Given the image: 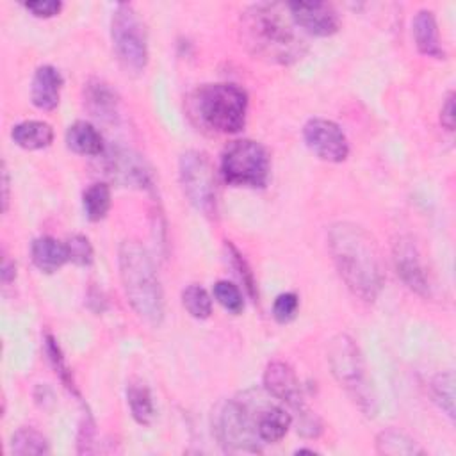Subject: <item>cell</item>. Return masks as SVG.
<instances>
[{
	"label": "cell",
	"instance_id": "obj_1",
	"mask_svg": "<svg viewBox=\"0 0 456 456\" xmlns=\"http://www.w3.org/2000/svg\"><path fill=\"white\" fill-rule=\"evenodd\" d=\"M240 41L246 50L269 64L289 66L303 59L308 46L296 32L287 4L260 2L248 5L239 18Z\"/></svg>",
	"mask_w": 456,
	"mask_h": 456
},
{
	"label": "cell",
	"instance_id": "obj_2",
	"mask_svg": "<svg viewBox=\"0 0 456 456\" xmlns=\"http://www.w3.org/2000/svg\"><path fill=\"white\" fill-rule=\"evenodd\" d=\"M328 249L346 287L363 301H374L385 283V273L376 240L351 221L328 228Z\"/></svg>",
	"mask_w": 456,
	"mask_h": 456
},
{
	"label": "cell",
	"instance_id": "obj_3",
	"mask_svg": "<svg viewBox=\"0 0 456 456\" xmlns=\"http://www.w3.org/2000/svg\"><path fill=\"white\" fill-rule=\"evenodd\" d=\"M119 278L126 301L134 312L151 326L164 321V290L155 264L146 248L134 239H125L118 251Z\"/></svg>",
	"mask_w": 456,
	"mask_h": 456
},
{
	"label": "cell",
	"instance_id": "obj_4",
	"mask_svg": "<svg viewBox=\"0 0 456 456\" xmlns=\"http://www.w3.org/2000/svg\"><path fill=\"white\" fill-rule=\"evenodd\" d=\"M191 114L212 132L237 134L246 125L248 94L235 84H205L191 94Z\"/></svg>",
	"mask_w": 456,
	"mask_h": 456
},
{
	"label": "cell",
	"instance_id": "obj_5",
	"mask_svg": "<svg viewBox=\"0 0 456 456\" xmlns=\"http://www.w3.org/2000/svg\"><path fill=\"white\" fill-rule=\"evenodd\" d=\"M328 363L337 383L353 397L365 415L372 417L376 413V397L354 338L346 333L335 335L328 344Z\"/></svg>",
	"mask_w": 456,
	"mask_h": 456
},
{
	"label": "cell",
	"instance_id": "obj_6",
	"mask_svg": "<svg viewBox=\"0 0 456 456\" xmlns=\"http://www.w3.org/2000/svg\"><path fill=\"white\" fill-rule=\"evenodd\" d=\"M258 408L246 399H228L219 406L214 415V433L226 452L262 451L256 433Z\"/></svg>",
	"mask_w": 456,
	"mask_h": 456
},
{
	"label": "cell",
	"instance_id": "obj_7",
	"mask_svg": "<svg viewBox=\"0 0 456 456\" xmlns=\"http://www.w3.org/2000/svg\"><path fill=\"white\" fill-rule=\"evenodd\" d=\"M110 37L125 69L141 73L148 64V36L142 20L130 4H118L110 18Z\"/></svg>",
	"mask_w": 456,
	"mask_h": 456
},
{
	"label": "cell",
	"instance_id": "obj_8",
	"mask_svg": "<svg viewBox=\"0 0 456 456\" xmlns=\"http://www.w3.org/2000/svg\"><path fill=\"white\" fill-rule=\"evenodd\" d=\"M224 182L237 187H264L269 178L267 150L253 139L232 141L221 155Z\"/></svg>",
	"mask_w": 456,
	"mask_h": 456
},
{
	"label": "cell",
	"instance_id": "obj_9",
	"mask_svg": "<svg viewBox=\"0 0 456 456\" xmlns=\"http://www.w3.org/2000/svg\"><path fill=\"white\" fill-rule=\"evenodd\" d=\"M178 176L187 201L205 216H216L217 187L208 157L198 150H187L178 162Z\"/></svg>",
	"mask_w": 456,
	"mask_h": 456
},
{
	"label": "cell",
	"instance_id": "obj_10",
	"mask_svg": "<svg viewBox=\"0 0 456 456\" xmlns=\"http://www.w3.org/2000/svg\"><path fill=\"white\" fill-rule=\"evenodd\" d=\"M303 139L308 150L324 162H344L349 155L347 137L344 130L331 119H308L303 126Z\"/></svg>",
	"mask_w": 456,
	"mask_h": 456
},
{
	"label": "cell",
	"instance_id": "obj_11",
	"mask_svg": "<svg viewBox=\"0 0 456 456\" xmlns=\"http://www.w3.org/2000/svg\"><path fill=\"white\" fill-rule=\"evenodd\" d=\"M103 155V167L107 176L121 187L148 189L153 183L151 169L148 162L135 151L112 146Z\"/></svg>",
	"mask_w": 456,
	"mask_h": 456
},
{
	"label": "cell",
	"instance_id": "obj_12",
	"mask_svg": "<svg viewBox=\"0 0 456 456\" xmlns=\"http://www.w3.org/2000/svg\"><path fill=\"white\" fill-rule=\"evenodd\" d=\"M287 9L296 27L306 34L326 37L340 27V16L328 2H289Z\"/></svg>",
	"mask_w": 456,
	"mask_h": 456
},
{
	"label": "cell",
	"instance_id": "obj_13",
	"mask_svg": "<svg viewBox=\"0 0 456 456\" xmlns=\"http://www.w3.org/2000/svg\"><path fill=\"white\" fill-rule=\"evenodd\" d=\"M264 388L278 401L285 403L297 413L305 411V394L303 387L294 372V369L285 362H271L264 372Z\"/></svg>",
	"mask_w": 456,
	"mask_h": 456
},
{
	"label": "cell",
	"instance_id": "obj_14",
	"mask_svg": "<svg viewBox=\"0 0 456 456\" xmlns=\"http://www.w3.org/2000/svg\"><path fill=\"white\" fill-rule=\"evenodd\" d=\"M394 265L399 274V278L404 281V285L413 290L419 296L429 294V281L422 265V258L419 255V249L410 237H399L394 242L392 249Z\"/></svg>",
	"mask_w": 456,
	"mask_h": 456
},
{
	"label": "cell",
	"instance_id": "obj_15",
	"mask_svg": "<svg viewBox=\"0 0 456 456\" xmlns=\"http://www.w3.org/2000/svg\"><path fill=\"white\" fill-rule=\"evenodd\" d=\"M64 78L52 64H43L34 71L30 84V100L41 110H53L61 100Z\"/></svg>",
	"mask_w": 456,
	"mask_h": 456
},
{
	"label": "cell",
	"instance_id": "obj_16",
	"mask_svg": "<svg viewBox=\"0 0 456 456\" xmlns=\"http://www.w3.org/2000/svg\"><path fill=\"white\" fill-rule=\"evenodd\" d=\"M116 91L100 78H91L84 84V105L100 121H114L118 114Z\"/></svg>",
	"mask_w": 456,
	"mask_h": 456
},
{
	"label": "cell",
	"instance_id": "obj_17",
	"mask_svg": "<svg viewBox=\"0 0 456 456\" xmlns=\"http://www.w3.org/2000/svg\"><path fill=\"white\" fill-rule=\"evenodd\" d=\"M411 34H413L415 46L422 55L435 57V59H445V52L440 45L438 25H436V18H435L433 11H429V9L417 11V14L413 16V21H411Z\"/></svg>",
	"mask_w": 456,
	"mask_h": 456
},
{
	"label": "cell",
	"instance_id": "obj_18",
	"mask_svg": "<svg viewBox=\"0 0 456 456\" xmlns=\"http://www.w3.org/2000/svg\"><path fill=\"white\" fill-rule=\"evenodd\" d=\"M292 424V415L278 404H267L258 408L256 415V433L262 444L280 442Z\"/></svg>",
	"mask_w": 456,
	"mask_h": 456
},
{
	"label": "cell",
	"instance_id": "obj_19",
	"mask_svg": "<svg viewBox=\"0 0 456 456\" xmlns=\"http://www.w3.org/2000/svg\"><path fill=\"white\" fill-rule=\"evenodd\" d=\"M30 256L34 265L43 273H55L66 262H69L66 242H61L50 235H41L32 240Z\"/></svg>",
	"mask_w": 456,
	"mask_h": 456
},
{
	"label": "cell",
	"instance_id": "obj_20",
	"mask_svg": "<svg viewBox=\"0 0 456 456\" xmlns=\"http://www.w3.org/2000/svg\"><path fill=\"white\" fill-rule=\"evenodd\" d=\"M11 137L23 150H43L52 144L53 128L46 121L27 119L12 126Z\"/></svg>",
	"mask_w": 456,
	"mask_h": 456
},
{
	"label": "cell",
	"instance_id": "obj_21",
	"mask_svg": "<svg viewBox=\"0 0 456 456\" xmlns=\"http://www.w3.org/2000/svg\"><path fill=\"white\" fill-rule=\"evenodd\" d=\"M66 146L78 153V155H102L105 151L103 148V137L102 134L87 121H75L66 130Z\"/></svg>",
	"mask_w": 456,
	"mask_h": 456
},
{
	"label": "cell",
	"instance_id": "obj_22",
	"mask_svg": "<svg viewBox=\"0 0 456 456\" xmlns=\"http://www.w3.org/2000/svg\"><path fill=\"white\" fill-rule=\"evenodd\" d=\"M126 403L134 420L141 426H150L155 419V404L150 388L142 381H130L126 387Z\"/></svg>",
	"mask_w": 456,
	"mask_h": 456
},
{
	"label": "cell",
	"instance_id": "obj_23",
	"mask_svg": "<svg viewBox=\"0 0 456 456\" xmlns=\"http://www.w3.org/2000/svg\"><path fill=\"white\" fill-rule=\"evenodd\" d=\"M82 207L89 221H102L110 208V187L103 182L91 183L82 194Z\"/></svg>",
	"mask_w": 456,
	"mask_h": 456
},
{
	"label": "cell",
	"instance_id": "obj_24",
	"mask_svg": "<svg viewBox=\"0 0 456 456\" xmlns=\"http://www.w3.org/2000/svg\"><path fill=\"white\" fill-rule=\"evenodd\" d=\"M376 451L379 454H403V456H411V454H422V449L415 444L413 438H410L406 433L397 431V429H385L376 436Z\"/></svg>",
	"mask_w": 456,
	"mask_h": 456
},
{
	"label": "cell",
	"instance_id": "obj_25",
	"mask_svg": "<svg viewBox=\"0 0 456 456\" xmlns=\"http://www.w3.org/2000/svg\"><path fill=\"white\" fill-rule=\"evenodd\" d=\"M11 452L18 456L48 454L50 444L43 433L34 428H20L11 438Z\"/></svg>",
	"mask_w": 456,
	"mask_h": 456
},
{
	"label": "cell",
	"instance_id": "obj_26",
	"mask_svg": "<svg viewBox=\"0 0 456 456\" xmlns=\"http://www.w3.org/2000/svg\"><path fill=\"white\" fill-rule=\"evenodd\" d=\"M182 305L194 319H208L212 314V297L201 285H187L182 290Z\"/></svg>",
	"mask_w": 456,
	"mask_h": 456
},
{
	"label": "cell",
	"instance_id": "obj_27",
	"mask_svg": "<svg viewBox=\"0 0 456 456\" xmlns=\"http://www.w3.org/2000/svg\"><path fill=\"white\" fill-rule=\"evenodd\" d=\"M431 397L449 419H454V374L451 370L440 372L433 378Z\"/></svg>",
	"mask_w": 456,
	"mask_h": 456
},
{
	"label": "cell",
	"instance_id": "obj_28",
	"mask_svg": "<svg viewBox=\"0 0 456 456\" xmlns=\"http://www.w3.org/2000/svg\"><path fill=\"white\" fill-rule=\"evenodd\" d=\"M214 297L216 301L228 310L230 314H240L244 308V299H242V292L239 290L237 285H233L232 281L226 280H219L214 285Z\"/></svg>",
	"mask_w": 456,
	"mask_h": 456
},
{
	"label": "cell",
	"instance_id": "obj_29",
	"mask_svg": "<svg viewBox=\"0 0 456 456\" xmlns=\"http://www.w3.org/2000/svg\"><path fill=\"white\" fill-rule=\"evenodd\" d=\"M66 248H68V256L69 262H73L75 265H91L93 264V246L89 242V239L86 235H71L66 240Z\"/></svg>",
	"mask_w": 456,
	"mask_h": 456
},
{
	"label": "cell",
	"instance_id": "obj_30",
	"mask_svg": "<svg viewBox=\"0 0 456 456\" xmlns=\"http://www.w3.org/2000/svg\"><path fill=\"white\" fill-rule=\"evenodd\" d=\"M299 308V297L296 292H281L276 296L274 303H273V317L280 322V324H287L290 322Z\"/></svg>",
	"mask_w": 456,
	"mask_h": 456
},
{
	"label": "cell",
	"instance_id": "obj_31",
	"mask_svg": "<svg viewBox=\"0 0 456 456\" xmlns=\"http://www.w3.org/2000/svg\"><path fill=\"white\" fill-rule=\"evenodd\" d=\"M45 351L48 354V360L52 363V367L55 369V374L61 376V379L66 383V387L69 390L75 392V387H73V381H71V372L68 370V365L64 362V356L61 353V347L57 344V340L52 337V335H46L45 337Z\"/></svg>",
	"mask_w": 456,
	"mask_h": 456
},
{
	"label": "cell",
	"instance_id": "obj_32",
	"mask_svg": "<svg viewBox=\"0 0 456 456\" xmlns=\"http://www.w3.org/2000/svg\"><path fill=\"white\" fill-rule=\"evenodd\" d=\"M226 249H228L230 258L233 260V265H235V269H237L239 276L242 278V281H244V285H246V289H248L249 296H251V297H255V280H253V273L249 271L248 262L242 258V255L237 251V248H235L233 244L226 242Z\"/></svg>",
	"mask_w": 456,
	"mask_h": 456
},
{
	"label": "cell",
	"instance_id": "obj_33",
	"mask_svg": "<svg viewBox=\"0 0 456 456\" xmlns=\"http://www.w3.org/2000/svg\"><path fill=\"white\" fill-rule=\"evenodd\" d=\"M23 7L32 12L36 18H52L57 16L62 9V2L59 0H36V2H25Z\"/></svg>",
	"mask_w": 456,
	"mask_h": 456
},
{
	"label": "cell",
	"instance_id": "obj_34",
	"mask_svg": "<svg viewBox=\"0 0 456 456\" xmlns=\"http://www.w3.org/2000/svg\"><path fill=\"white\" fill-rule=\"evenodd\" d=\"M440 123L444 125L445 130L452 132L454 130V93L449 91L444 103H442V109H440Z\"/></svg>",
	"mask_w": 456,
	"mask_h": 456
},
{
	"label": "cell",
	"instance_id": "obj_35",
	"mask_svg": "<svg viewBox=\"0 0 456 456\" xmlns=\"http://www.w3.org/2000/svg\"><path fill=\"white\" fill-rule=\"evenodd\" d=\"M9 173H7V167H5V162H2V210L7 212V207H9Z\"/></svg>",
	"mask_w": 456,
	"mask_h": 456
},
{
	"label": "cell",
	"instance_id": "obj_36",
	"mask_svg": "<svg viewBox=\"0 0 456 456\" xmlns=\"http://www.w3.org/2000/svg\"><path fill=\"white\" fill-rule=\"evenodd\" d=\"M0 274H2V281L4 283H11L16 278V265L7 256L2 258V271H0Z\"/></svg>",
	"mask_w": 456,
	"mask_h": 456
}]
</instances>
